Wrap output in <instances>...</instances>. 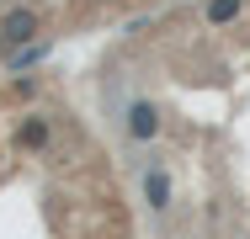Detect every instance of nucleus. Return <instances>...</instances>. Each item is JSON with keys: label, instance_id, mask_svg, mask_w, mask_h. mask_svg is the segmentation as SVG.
I'll return each mask as SVG.
<instances>
[{"label": "nucleus", "instance_id": "nucleus-3", "mask_svg": "<svg viewBox=\"0 0 250 239\" xmlns=\"http://www.w3.org/2000/svg\"><path fill=\"white\" fill-rule=\"evenodd\" d=\"M53 143V117L48 112H21L16 128H11V149L16 154H48Z\"/></svg>", "mask_w": 250, "mask_h": 239}, {"label": "nucleus", "instance_id": "nucleus-6", "mask_svg": "<svg viewBox=\"0 0 250 239\" xmlns=\"http://www.w3.org/2000/svg\"><path fill=\"white\" fill-rule=\"evenodd\" d=\"M144 202H149V213H170V176H165V165L144 170Z\"/></svg>", "mask_w": 250, "mask_h": 239}, {"label": "nucleus", "instance_id": "nucleus-7", "mask_svg": "<svg viewBox=\"0 0 250 239\" xmlns=\"http://www.w3.org/2000/svg\"><path fill=\"white\" fill-rule=\"evenodd\" d=\"M38 75H11V101H38Z\"/></svg>", "mask_w": 250, "mask_h": 239}, {"label": "nucleus", "instance_id": "nucleus-4", "mask_svg": "<svg viewBox=\"0 0 250 239\" xmlns=\"http://www.w3.org/2000/svg\"><path fill=\"white\" fill-rule=\"evenodd\" d=\"M48 38H38V43H21V48H11L5 53V75H27V69H38L43 59H48Z\"/></svg>", "mask_w": 250, "mask_h": 239}, {"label": "nucleus", "instance_id": "nucleus-1", "mask_svg": "<svg viewBox=\"0 0 250 239\" xmlns=\"http://www.w3.org/2000/svg\"><path fill=\"white\" fill-rule=\"evenodd\" d=\"M38 38H43V5H11L0 16V53H11L21 43H38Z\"/></svg>", "mask_w": 250, "mask_h": 239}, {"label": "nucleus", "instance_id": "nucleus-5", "mask_svg": "<svg viewBox=\"0 0 250 239\" xmlns=\"http://www.w3.org/2000/svg\"><path fill=\"white\" fill-rule=\"evenodd\" d=\"M240 16H245V0H202V27H213V32L234 27Z\"/></svg>", "mask_w": 250, "mask_h": 239}, {"label": "nucleus", "instance_id": "nucleus-2", "mask_svg": "<svg viewBox=\"0 0 250 239\" xmlns=\"http://www.w3.org/2000/svg\"><path fill=\"white\" fill-rule=\"evenodd\" d=\"M123 133H128V143H154L160 133H165L160 101H149V96H133V101L123 106Z\"/></svg>", "mask_w": 250, "mask_h": 239}]
</instances>
